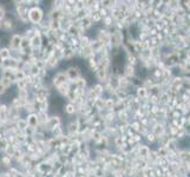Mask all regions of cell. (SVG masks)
I'll list each match as a JSON object with an SVG mask.
<instances>
[{
    "mask_svg": "<svg viewBox=\"0 0 190 177\" xmlns=\"http://www.w3.org/2000/svg\"><path fill=\"white\" fill-rule=\"evenodd\" d=\"M8 57H10V51H8L7 48H3L1 51H0V58H1V59H6Z\"/></svg>",
    "mask_w": 190,
    "mask_h": 177,
    "instance_id": "obj_3",
    "label": "cell"
},
{
    "mask_svg": "<svg viewBox=\"0 0 190 177\" xmlns=\"http://www.w3.org/2000/svg\"><path fill=\"white\" fill-rule=\"evenodd\" d=\"M74 110H76V109H74V106H73L72 104H67L66 108H65V111H66L67 113H73Z\"/></svg>",
    "mask_w": 190,
    "mask_h": 177,
    "instance_id": "obj_4",
    "label": "cell"
},
{
    "mask_svg": "<svg viewBox=\"0 0 190 177\" xmlns=\"http://www.w3.org/2000/svg\"><path fill=\"white\" fill-rule=\"evenodd\" d=\"M43 18V12L40 8L38 7H34L30 11V19L33 21V22H39Z\"/></svg>",
    "mask_w": 190,
    "mask_h": 177,
    "instance_id": "obj_1",
    "label": "cell"
},
{
    "mask_svg": "<svg viewBox=\"0 0 190 177\" xmlns=\"http://www.w3.org/2000/svg\"><path fill=\"white\" fill-rule=\"evenodd\" d=\"M19 126H20V129H25L26 128V125H27V122H22V120H19Z\"/></svg>",
    "mask_w": 190,
    "mask_h": 177,
    "instance_id": "obj_7",
    "label": "cell"
},
{
    "mask_svg": "<svg viewBox=\"0 0 190 177\" xmlns=\"http://www.w3.org/2000/svg\"><path fill=\"white\" fill-rule=\"evenodd\" d=\"M138 96L139 97H145L146 96V88H144V87L138 88Z\"/></svg>",
    "mask_w": 190,
    "mask_h": 177,
    "instance_id": "obj_5",
    "label": "cell"
},
{
    "mask_svg": "<svg viewBox=\"0 0 190 177\" xmlns=\"http://www.w3.org/2000/svg\"><path fill=\"white\" fill-rule=\"evenodd\" d=\"M11 26H12V21H11V20H8V19H7V20H5V21H4V25H3V27H4L5 30L10 29Z\"/></svg>",
    "mask_w": 190,
    "mask_h": 177,
    "instance_id": "obj_6",
    "label": "cell"
},
{
    "mask_svg": "<svg viewBox=\"0 0 190 177\" xmlns=\"http://www.w3.org/2000/svg\"><path fill=\"white\" fill-rule=\"evenodd\" d=\"M20 42H21V38L20 35L16 34L12 37V40H11V47H13V48H18L20 46Z\"/></svg>",
    "mask_w": 190,
    "mask_h": 177,
    "instance_id": "obj_2",
    "label": "cell"
},
{
    "mask_svg": "<svg viewBox=\"0 0 190 177\" xmlns=\"http://www.w3.org/2000/svg\"><path fill=\"white\" fill-rule=\"evenodd\" d=\"M5 91H6V87L4 86V84L0 82V95H3V93H5Z\"/></svg>",
    "mask_w": 190,
    "mask_h": 177,
    "instance_id": "obj_8",
    "label": "cell"
},
{
    "mask_svg": "<svg viewBox=\"0 0 190 177\" xmlns=\"http://www.w3.org/2000/svg\"><path fill=\"white\" fill-rule=\"evenodd\" d=\"M4 16H5V12H4V10H3L1 7H0V20L4 18Z\"/></svg>",
    "mask_w": 190,
    "mask_h": 177,
    "instance_id": "obj_9",
    "label": "cell"
}]
</instances>
